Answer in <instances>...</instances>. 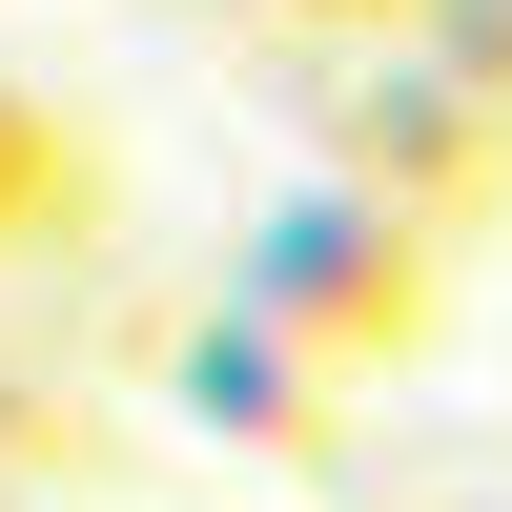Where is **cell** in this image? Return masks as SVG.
<instances>
[{"mask_svg": "<svg viewBox=\"0 0 512 512\" xmlns=\"http://www.w3.org/2000/svg\"><path fill=\"white\" fill-rule=\"evenodd\" d=\"M328 185H369V205H410L431 246H472L492 205H512V103L472 62H369V82H328Z\"/></svg>", "mask_w": 512, "mask_h": 512, "instance_id": "7a4b0ae2", "label": "cell"}, {"mask_svg": "<svg viewBox=\"0 0 512 512\" xmlns=\"http://www.w3.org/2000/svg\"><path fill=\"white\" fill-rule=\"evenodd\" d=\"M41 451H62V410H41V369H0V512L41 492Z\"/></svg>", "mask_w": 512, "mask_h": 512, "instance_id": "5b68a950", "label": "cell"}, {"mask_svg": "<svg viewBox=\"0 0 512 512\" xmlns=\"http://www.w3.org/2000/svg\"><path fill=\"white\" fill-rule=\"evenodd\" d=\"M226 287L287 328V349H328L349 390H390V369L451 328V246L410 226V205H369V185H287L267 226H246V267H226Z\"/></svg>", "mask_w": 512, "mask_h": 512, "instance_id": "6da1fadb", "label": "cell"}, {"mask_svg": "<svg viewBox=\"0 0 512 512\" xmlns=\"http://www.w3.org/2000/svg\"><path fill=\"white\" fill-rule=\"evenodd\" d=\"M164 410H185V431H226V451H267V472H328V451H349V369L287 349L246 287L164 328Z\"/></svg>", "mask_w": 512, "mask_h": 512, "instance_id": "3957f363", "label": "cell"}, {"mask_svg": "<svg viewBox=\"0 0 512 512\" xmlns=\"http://www.w3.org/2000/svg\"><path fill=\"white\" fill-rule=\"evenodd\" d=\"M246 21H287V41H349V21H390V0H246Z\"/></svg>", "mask_w": 512, "mask_h": 512, "instance_id": "52a82bcc", "label": "cell"}, {"mask_svg": "<svg viewBox=\"0 0 512 512\" xmlns=\"http://www.w3.org/2000/svg\"><path fill=\"white\" fill-rule=\"evenodd\" d=\"M431 62H472L492 103H512V0H451V41H431Z\"/></svg>", "mask_w": 512, "mask_h": 512, "instance_id": "8992f818", "label": "cell"}, {"mask_svg": "<svg viewBox=\"0 0 512 512\" xmlns=\"http://www.w3.org/2000/svg\"><path fill=\"white\" fill-rule=\"evenodd\" d=\"M62 226H82V123H41L0 82V246H62Z\"/></svg>", "mask_w": 512, "mask_h": 512, "instance_id": "277c9868", "label": "cell"}]
</instances>
